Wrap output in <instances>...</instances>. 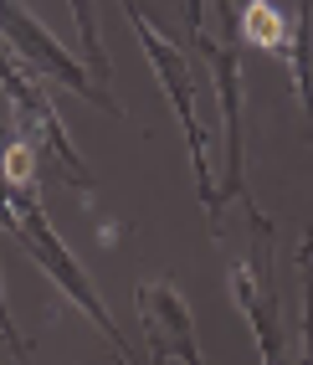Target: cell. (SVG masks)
Listing matches in <instances>:
<instances>
[{"label":"cell","mask_w":313,"mask_h":365,"mask_svg":"<svg viewBox=\"0 0 313 365\" xmlns=\"http://www.w3.org/2000/svg\"><path fill=\"white\" fill-rule=\"evenodd\" d=\"M0 227L16 237L21 257H31L41 273L57 283V294H62L67 304H78L87 319L98 324V334L118 350V360H124V365H144V355L134 350V339L113 324V314H108V304H103V294H98V283L83 273V262L67 252V242L57 237V227L46 222V211H41V185H16L6 170H0Z\"/></svg>","instance_id":"6da1fadb"},{"label":"cell","mask_w":313,"mask_h":365,"mask_svg":"<svg viewBox=\"0 0 313 365\" xmlns=\"http://www.w3.org/2000/svg\"><path fill=\"white\" fill-rule=\"evenodd\" d=\"M129 16V26L139 31V46H144V57H149L154 67V78H159V93L170 98V113H175V124L185 134V150H190V170H196V196H201V211H206V222H211V237L221 242V201H216V165H211V129H206V118L196 113V88H201V52L196 46H180L170 41L149 16H144L134 0H118Z\"/></svg>","instance_id":"7a4b0ae2"},{"label":"cell","mask_w":313,"mask_h":365,"mask_svg":"<svg viewBox=\"0 0 313 365\" xmlns=\"http://www.w3.org/2000/svg\"><path fill=\"white\" fill-rule=\"evenodd\" d=\"M0 88H6V98H11L16 134L26 139L31 155L41 160V175H57L62 185L92 196L98 180H92V170L83 165L78 144H72L62 113H57V103H52V93H46V83L36 78V72H26V67L16 62V52H11L6 41H0Z\"/></svg>","instance_id":"3957f363"},{"label":"cell","mask_w":313,"mask_h":365,"mask_svg":"<svg viewBox=\"0 0 313 365\" xmlns=\"http://www.w3.org/2000/svg\"><path fill=\"white\" fill-rule=\"evenodd\" d=\"M247 227H252V242H247V252H231L226 288H231L236 309H242V319L252 324L262 365H298L287 324H282V309H277V288H272V222L262 216V206H252Z\"/></svg>","instance_id":"277c9868"},{"label":"cell","mask_w":313,"mask_h":365,"mask_svg":"<svg viewBox=\"0 0 313 365\" xmlns=\"http://www.w3.org/2000/svg\"><path fill=\"white\" fill-rule=\"evenodd\" d=\"M0 41H6L11 52H16V62L26 67V72H36L46 88H67V93H78L83 103L103 108L108 118H129L124 103H118L113 93L87 72V62L72 57L67 46H62L52 31H46L26 6H21V0H0Z\"/></svg>","instance_id":"5b68a950"},{"label":"cell","mask_w":313,"mask_h":365,"mask_svg":"<svg viewBox=\"0 0 313 365\" xmlns=\"http://www.w3.org/2000/svg\"><path fill=\"white\" fill-rule=\"evenodd\" d=\"M201 52L206 72H211V88H216V103H221V180H216V201H236V206H257L252 190H247V144H242V113H247V88H242V41L231 36H216L211 26L190 41Z\"/></svg>","instance_id":"8992f818"},{"label":"cell","mask_w":313,"mask_h":365,"mask_svg":"<svg viewBox=\"0 0 313 365\" xmlns=\"http://www.w3.org/2000/svg\"><path fill=\"white\" fill-rule=\"evenodd\" d=\"M134 304H139V329H144V365H164V360L206 365L190 304L180 299L175 283H164V278L159 283H139Z\"/></svg>","instance_id":"52a82bcc"},{"label":"cell","mask_w":313,"mask_h":365,"mask_svg":"<svg viewBox=\"0 0 313 365\" xmlns=\"http://www.w3.org/2000/svg\"><path fill=\"white\" fill-rule=\"evenodd\" d=\"M287 72H293V93H298V108H303V134L313 144V0H298V11H293Z\"/></svg>","instance_id":"ba28073f"},{"label":"cell","mask_w":313,"mask_h":365,"mask_svg":"<svg viewBox=\"0 0 313 365\" xmlns=\"http://www.w3.org/2000/svg\"><path fill=\"white\" fill-rule=\"evenodd\" d=\"M242 26V46H257L267 57H282L287 62V41H293V16H282L272 0H252V6L236 16Z\"/></svg>","instance_id":"9c48e42d"},{"label":"cell","mask_w":313,"mask_h":365,"mask_svg":"<svg viewBox=\"0 0 313 365\" xmlns=\"http://www.w3.org/2000/svg\"><path fill=\"white\" fill-rule=\"evenodd\" d=\"M298 278H303V324H298V365H313V227L298 242Z\"/></svg>","instance_id":"30bf717a"},{"label":"cell","mask_w":313,"mask_h":365,"mask_svg":"<svg viewBox=\"0 0 313 365\" xmlns=\"http://www.w3.org/2000/svg\"><path fill=\"white\" fill-rule=\"evenodd\" d=\"M0 339H6V345L16 350V360H26V355H31V345H26V334H21V329H11L6 319H0Z\"/></svg>","instance_id":"8fae6325"},{"label":"cell","mask_w":313,"mask_h":365,"mask_svg":"<svg viewBox=\"0 0 313 365\" xmlns=\"http://www.w3.org/2000/svg\"><path fill=\"white\" fill-rule=\"evenodd\" d=\"M0 319H6V324L16 329V319H11V304H6V288H0Z\"/></svg>","instance_id":"7c38bea8"},{"label":"cell","mask_w":313,"mask_h":365,"mask_svg":"<svg viewBox=\"0 0 313 365\" xmlns=\"http://www.w3.org/2000/svg\"><path fill=\"white\" fill-rule=\"evenodd\" d=\"M11 134H16V129H6V124H0V144H6V139H11Z\"/></svg>","instance_id":"4fadbf2b"}]
</instances>
